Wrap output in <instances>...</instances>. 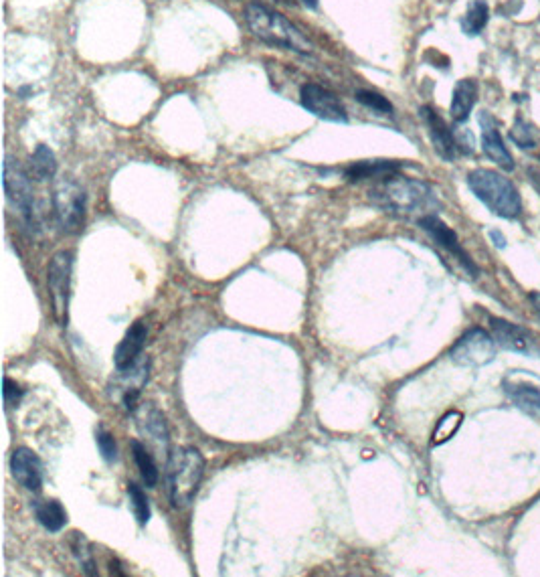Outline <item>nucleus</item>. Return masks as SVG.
I'll use <instances>...</instances> for the list:
<instances>
[{"mask_svg":"<svg viewBox=\"0 0 540 577\" xmlns=\"http://www.w3.org/2000/svg\"><path fill=\"white\" fill-rule=\"evenodd\" d=\"M31 175L37 181L55 179V175H57V158H55V152L49 146L39 144L35 148V152L31 154Z\"/></svg>","mask_w":540,"mask_h":577,"instance_id":"aec40b11","label":"nucleus"},{"mask_svg":"<svg viewBox=\"0 0 540 577\" xmlns=\"http://www.w3.org/2000/svg\"><path fill=\"white\" fill-rule=\"evenodd\" d=\"M35 515L37 521L51 533H59L67 525V511L59 501H37Z\"/></svg>","mask_w":540,"mask_h":577,"instance_id":"6ab92c4d","label":"nucleus"},{"mask_svg":"<svg viewBox=\"0 0 540 577\" xmlns=\"http://www.w3.org/2000/svg\"><path fill=\"white\" fill-rule=\"evenodd\" d=\"M468 187L494 215L502 219H518L522 213V199L518 189L504 175L490 169H476L468 175Z\"/></svg>","mask_w":540,"mask_h":577,"instance_id":"20e7f679","label":"nucleus"},{"mask_svg":"<svg viewBox=\"0 0 540 577\" xmlns=\"http://www.w3.org/2000/svg\"><path fill=\"white\" fill-rule=\"evenodd\" d=\"M53 215L63 233H79L85 223L87 195L81 185L71 179L57 183L53 191Z\"/></svg>","mask_w":540,"mask_h":577,"instance_id":"39448f33","label":"nucleus"},{"mask_svg":"<svg viewBox=\"0 0 540 577\" xmlns=\"http://www.w3.org/2000/svg\"><path fill=\"white\" fill-rule=\"evenodd\" d=\"M96 442H98V450L102 454V458L106 462H114L118 458V446H116V440L114 436L106 430V428H98L96 432Z\"/></svg>","mask_w":540,"mask_h":577,"instance_id":"c85d7f7f","label":"nucleus"},{"mask_svg":"<svg viewBox=\"0 0 540 577\" xmlns=\"http://www.w3.org/2000/svg\"><path fill=\"white\" fill-rule=\"evenodd\" d=\"M128 499H130V505H132L136 521L144 527L150 521V503H148L146 492L138 484L130 482L128 484Z\"/></svg>","mask_w":540,"mask_h":577,"instance_id":"bb28decb","label":"nucleus"},{"mask_svg":"<svg viewBox=\"0 0 540 577\" xmlns=\"http://www.w3.org/2000/svg\"><path fill=\"white\" fill-rule=\"evenodd\" d=\"M304 5L310 7V9H316V7H318V0H304Z\"/></svg>","mask_w":540,"mask_h":577,"instance_id":"473e14b6","label":"nucleus"},{"mask_svg":"<svg viewBox=\"0 0 540 577\" xmlns=\"http://www.w3.org/2000/svg\"><path fill=\"white\" fill-rule=\"evenodd\" d=\"M11 470L15 480L27 490L39 492L43 486V464L29 448H17L11 456Z\"/></svg>","mask_w":540,"mask_h":577,"instance_id":"ddd939ff","label":"nucleus"},{"mask_svg":"<svg viewBox=\"0 0 540 577\" xmlns=\"http://www.w3.org/2000/svg\"><path fill=\"white\" fill-rule=\"evenodd\" d=\"M354 98H356L358 104H363L365 108H369V110H373V112H377V114H381V116H393V112H395L393 104H391L385 96H381L379 92H373V90H358Z\"/></svg>","mask_w":540,"mask_h":577,"instance_id":"cd10ccee","label":"nucleus"},{"mask_svg":"<svg viewBox=\"0 0 540 577\" xmlns=\"http://www.w3.org/2000/svg\"><path fill=\"white\" fill-rule=\"evenodd\" d=\"M462 422H464L462 411H456V409L447 411V414L437 422V428L433 432V444L439 446V444H445L447 440H452L462 428Z\"/></svg>","mask_w":540,"mask_h":577,"instance_id":"b1692460","label":"nucleus"},{"mask_svg":"<svg viewBox=\"0 0 540 577\" xmlns=\"http://www.w3.org/2000/svg\"><path fill=\"white\" fill-rule=\"evenodd\" d=\"M490 328H492V337L498 343V347L514 353H524L528 355L532 351V337L528 335L526 328L504 320L490 316Z\"/></svg>","mask_w":540,"mask_h":577,"instance_id":"4468645a","label":"nucleus"},{"mask_svg":"<svg viewBox=\"0 0 540 577\" xmlns=\"http://www.w3.org/2000/svg\"><path fill=\"white\" fill-rule=\"evenodd\" d=\"M69 545H71V551H73V555L77 557L81 569H83L87 575H96L98 569H96V559H94L92 543H89L81 533H73Z\"/></svg>","mask_w":540,"mask_h":577,"instance_id":"393cba45","label":"nucleus"},{"mask_svg":"<svg viewBox=\"0 0 540 577\" xmlns=\"http://www.w3.org/2000/svg\"><path fill=\"white\" fill-rule=\"evenodd\" d=\"M512 142H516L524 150H532L538 146V130L524 118H518L510 130Z\"/></svg>","mask_w":540,"mask_h":577,"instance_id":"a878e982","label":"nucleus"},{"mask_svg":"<svg viewBox=\"0 0 540 577\" xmlns=\"http://www.w3.org/2000/svg\"><path fill=\"white\" fill-rule=\"evenodd\" d=\"M419 227H421L439 247H443L445 252L452 254L472 278H478L480 270H478V266L474 264V260L470 258V254L464 250V245L460 243L458 233H456L452 227H449L437 213L421 217V219H419Z\"/></svg>","mask_w":540,"mask_h":577,"instance_id":"9d476101","label":"nucleus"},{"mask_svg":"<svg viewBox=\"0 0 540 577\" xmlns=\"http://www.w3.org/2000/svg\"><path fill=\"white\" fill-rule=\"evenodd\" d=\"M3 397H5V405L7 409L17 407L21 397H23V389L17 381H13L11 377H5V385H3Z\"/></svg>","mask_w":540,"mask_h":577,"instance_id":"c756f323","label":"nucleus"},{"mask_svg":"<svg viewBox=\"0 0 540 577\" xmlns=\"http://www.w3.org/2000/svg\"><path fill=\"white\" fill-rule=\"evenodd\" d=\"M478 102V84L474 79H460L456 88H454V98H452V106H449V114H452L456 124H464L474 106Z\"/></svg>","mask_w":540,"mask_h":577,"instance_id":"a211bd4d","label":"nucleus"},{"mask_svg":"<svg viewBox=\"0 0 540 577\" xmlns=\"http://www.w3.org/2000/svg\"><path fill=\"white\" fill-rule=\"evenodd\" d=\"M498 343L484 328H470V331L460 337V341L449 351V359H452L460 367H484L496 359Z\"/></svg>","mask_w":540,"mask_h":577,"instance_id":"0eeeda50","label":"nucleus"},{"mask_svg":"<svg viewBox=\"0 0 540 577\" xmlns=\"http://www.w3.org/2000/svg\"><path fill=\"white\" fill-rule=\"evenodd\" d=\"M488 19H490L488 5L482 3V0H474V3L470 5V9H468V13L462 19V31L466 35H470V37H476V35H480L486 29Z\"/></svg>","mask_w":540,"mask_h":577,"instance_id":"5701e85b","label":"nucleus"},{"mask_svg":"<svg viewBox=\"0 0 540 577\" xmlns=\"http://www.w3.org/2000/svg\"><path fill=\"white\" fill-rule=\"evenodd\" d=\"M138 424H140L142 432H144L150 440L166 446V442H168V430H166V424H164L162 414H160V411H158L156 407L146 405V407L142 409V414L138 416Z\"/></svg>","mask_w":540,"mask_h":577,"instance_id":"412c9836","label":"nucleus"},{"mask_svg":"<svg viewBox=\"0 0 540 577\" xmlns=\"http://www.w3.org/2000/svg\"><path fill=\"white\" fill-rule=\"evenodd\" d=\"M5 195L15 211L27 225H35V197L29 173L21 167V162L7 154L5 158Z\"/></svg>","mask_w":540,"mask_h":577,"instance_id":"423d86ee","label":"nucleus"},{"mask_svg":"<svg viewBox=\"0 0 540 577\" xmlns=\"http://www.w3.org/2000/svg\"><path fill=\"white\" fill-rule=\"evenodd\" d=\"M478 122H480V128H482V150H484V154L492 162H496L500 169L514 171V158H512L510 150L504 144V138H502V134L498 130L496 118L492 114H488V112H482Z\"/></svg>","mask_w":540,"mask_h":577,"instance_id":"f8f14e48","label":"nucleus"},{"mask_svg":"<svg viewBox=\"0 0 540 577\" xmlns=\"http://www.w3.org/2000/svg\"><path fill=\"white\" fill-rule=\"evenodd\" d=\"M132 454H134V462H136V466H138V470H140V476H142L144 484H146L148 488H154V486L158 484L160 472H158V466H156L152 454H150L148 448H146L142 442H138V440L132 442Z\"/></svg>","mask_w":540,"mask_h":577,"instance_id":"4be33fe9","label":"nucleus"},{"mask_svg":"<svg viewBox=\"0 0 540 577\" xmlns=\"http://www.w3.org/2000/svg\"><path fill=\"white\" fill-rule=\"evenodd\" d=\"M403 162L399 160H358L344 169V179L350 183L360 181H383L393 175H399Z\"/></svg>","mask_w":540,"mask_h":577,"instance_id":"2eb2a0df","label":"nucleus"},{"mask_svg":"<svg viewBox=\"0 0 540 577\" xmlns=\"http://www.w3.org/2000/svg\"><path fill=\"white\" fill-rule=\"evenodd\" d=\"M203 474H205V458L197 448L185 446L170 454L166 466V478L170 501L176 509H185L191 505L201 486Z\"/></svg>","mask_w":540,"mask_h":577,"instance_id":"7ed1b4c3","label":"nucleus"},{"mask_svg":"<svg viewBox=\"0 0 540 577\" xmlns=\"http://www.w3.org/2000/svg\"><path fill=\"white\" fill-rule=\"evenodd\" d=\"M146 337H148V328L142 320L134 322L128 328V333L124 335L122 343L116 347V353H114V363L118 371L132 369L140 361L144 345H146Z\"/></svg>","mask_w":540,"mask_h":577,"instance_id":"dca6fc26","label":"nucleus"},{"mask_svg":"<svg viewBox=\"0 0 540 577\" xmlns=\"http://www.w3.org/2000/svg\"><path fill=\"white\" fill-rule=\"evenodd\" d=\"M71 272H73V254L71 252L55 254L47 270V284H49L53 314L61 326H65L69 320L67 312H69V296H71Z\"/></svg>","mask_w":540,"mask_h":577,"instance_id":"6e6552de","label":"nucleus"},{"mask_svg":"<svg viewBox=\"0 0 540 577\" xmlns=\"http://www.w3.org/2000/svg\"><path fill=\"white\" fill-rule=\"evenodd\" d=\"M502 389L520 411L540 420V387L518 377H508L502 381Z\"/></svg>","mask_w":540,"mask_h":577,"instance_id":"f3484780","label":"nucleus"},{"mask_svg":"<svg viewBox=\"0 0 540 577\" xmlns=\"http://www.w3.org/2000/svg\"><path fill=\"white\" fill-rule=\"evenodd\" d=\"M528 300H530V304L534 306V310H536V314L540 316V292H530V296H528Z\"/></svg>","mask_w":540,"mask_h":577,"instance_id":"2f4dec72","label":"nucleus"},{"mask_svg":"<svg viewBox=\"0 0 540 577\" xmlns=\"http://www.w3.org/2000/svg\"><path fill=\"white\" fill-rule=\"evenodd\" d=\"M300 104L306 112H310L312 116L324 122H334V124L348 122V114L340 98L328 88L316 84V81H308V84L300 88Z\"/></svg>","mask_w":540,"mask_h":577,"instance_id":"1a4fd4ad","label":"nucleus"},{"mask_svg":"<svg viewBox=\"0 0 540 577\" xmlns=\"http://www.w3.org/2000/svg\"><path fill=\"white\" fill-rule=\"evenodd\" d=\"M369 199L385 213L399 217L419 215L421 219L441 209V201L437 199V193L431 189V185L401 175H393L389 179L379 181L371 189Z\"/></svg>","mask_w":540,"mask_h":577,"instance_id":"f257e3e1","label":"nucleus"},{"mask_svg":"<svg viewBox=\"0 0 540 577\" xmlns=\"http://www.w3.org/2000/svg\"><path fill=\"white\" fill-rule=\"evenodd\" d=\"M245 23L255 39L304 57L314 55V43L282 13L259 3L245 7Z\"/></svg>","mask_w":540,"mask_h":577,"instance_id":"f03ea898","label":"nucleus"},{"mask_svg":"<svg viewBox=\"0 0 540 577\" xmlns=\"http://www.w3.org/2000/svg\"><path fill=\"white\" fill-rule=\"evenodd\" d=\"M488 235H490V239L494 241V245L498 247V250H504V247H506V243H508V241H506V237H504V235H502L498 229L490 231Z\"/></svg>","mask_w":540,"mask_h":577,"instance_id":"7c9ffc66","label":"nucleus"},{"mask_svg":"<svg viewBox=\"0 0 540 577\" xmlns=\"http://www.w3.org/2000/svg\"><path fill=\"white\" fill-rule=\"evenodd\" d=\"M419 116H421V120H423V124L427 128V134L431 138V144H433L435 152L447 162L456 160L458 154H460V144H458L454 132L449 130L447 122L429 106H423L419 110Z\"/></svg>","mask_w":540,"mask_h":577,"instance_id":"9b49d317","label":"nucleus"}]
</instances>
